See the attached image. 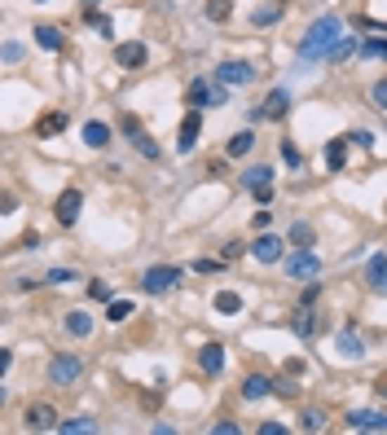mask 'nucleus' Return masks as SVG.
I'll list each match as a JSON object with an SVG mask.
<instances>
[{"mask_svg": "<svg viewBox=\"0 0 387 435\" xmlns=\"http://www.w3.org/2000/svg\"><path fill=\"white\" fill-rule=\"evenodd\" d=\"M185 102L194 110H221L229 106V83H207V79H194L190 88H185Z\"/></svg>", "mask_w": 387, "mask_h": 435, "instance_id": "2", "label": "nucleus"}, {"mask_svg": "<svg viewBox=\"0 0 387 435\" xmlns=\"http://www.w3.org/2000/svg\"><path fill=\"white\" fill-rule=\"evenodd\" d=\"M286 273H291L295 281H313L317 273H322V260L313 255V246H299L291 260H286Z\"/></svg>", "mask_w": 387, "mask_h": 435, "instance_id": "7", "label": "nucleus"}, {"mask_svg": "<svg viewBox=\"0 0 387 435\" xmlns=\"http://www.w3.org/2000/svg\"><path fill=\"white\" fill-rule=\"evenodd\" d=\"M229 13H233V0H207V18L211 22H225Z\"/></svg>", "mask_w": 387, "mask_h": 435, "instance_id": "31", "label": "nucleus"}, {"mask_svg": "<svg viewBox=\"0 0 387 435\" xmlns=\"http://www.w3.org/2000/svg\"><path fill=\"white\" fill-rule=\"evenodd\" d=\"M198 365H203L207 378H216V374L225 370V347H221V343H203V352H198Z\"/></svg>", "mask_w": 387, "mask_h": 435, "instance_id": "17", "label": "nucleus"}, {"mask_svg": "<svg viewBox=\"0 0 387 435\" xmlns=\"http://www.w3.org/2000/svg\"><path fill=\"white\" fill-rule=\"evenodd\" d=\"M282 159H286V167H299V149L286 141V145H282Z\"/></svg>", "mask_w": 387, "mask_h": 435, "instance_id": "41", "label": "nucleus"}, {"mask_svg": "<svg viewBox=\"0 0 387 435\" xmlns=\"http://www.w3.org/2000/svg\"><path fill=\"white\" fill-rule=\"evenodd\" d=\"M369 97H374V106H379V110H387V75L374 83V88H369Z\"/></svg>", "mask_w": 387, "mask_h": 435, "instance_id": "38", "label": "nucleus"}, {"mask_svg": "<svg viewBox=\"0 0 387 435\" xmlns=\"http://www.w3.org/2000/svg\"><path fill=\"white\" fill-rule=\"evenodd\" d=\"M114 62H119L124 71H137V66H145V62H150V53H145V44H141V40H128V44L114 48Z\"/></svg>", "mask_w": 387, "mask_h": 435, "instance_id": "14", "label": "nucleus"}, {"mask_svg": "<svg viewBox=\"0 0 387 435\" xmlns=\"http://www.w3.org/2000/svg\"><path fill=\"white\" fill-rule=\"evenodd\" d=\"M317 295H322V286H317V281H313V286H308V290H304V304H308V308H313V304H317Z\"/></svg>", "mask_w": 387, "mask_h": 435, "instance_id": "46", "label": "nucleus"}, {"mask_svg": "<svg viewBox=\"0 0 387 435\" xmlns=\"http://www.w3.org/2000/svg\"><path fill=\"white\" fill-rule=\"evenodd\" d=\"M365 281H369L374 290L387 286V255H369V264H365Z\"/></svg>", "mask_w": 387, "mask_h": 435, "instance_id": "24", "label": "nucleus"}, {"mask_svg": "<svg viewBox=\"0 0 387 435\" xmlns=\"http://www.w3.org/2000/svg\"><path fill=\"white\" fill-rule=\"evenodd\" d=\"M264 396H273V378L251 374V378L242 382V400H264Z\"/></svg>", "mask_w": 387, "mask_h": 435, "instance_id": "20", "label": "nucleus"}, {"mask_svg": "<svg viewBox=\"0 0 387 435\" xmlns=\"http://www.w3.org/2000/svg\"><path fill=\"white\" fill-rule=\"evenodd\" d=\"M242 185L256 194V203H273V167H264V163H256V167H247L242 172Z\"/></svg>", "mask_w": 387, "mask_h": 435, "instance_id": "4", "label": "nucleus"}, {"mask_svg": "<svg viewBox=\"0 0 387 435\" xmlns=\"http://www.w3.org/2000/svg\"><path fill=\"white\" fill-rule=\"evenodd\" d=\"M339 40H343V18H339V13H326V18H317L308 27V36L299 40V58H304V62H322V58L334 53Z\"/></svg>", "mask_w": 387, "mask_h": 435, "instance_id": "1", "label": "nucleus"}, {"mask_svg": "<svg viewBox=\"0 0 387 435\" xmlns=\"http://www.w3.org/2000/svg\"><path fill=\"white\" fill-rule=\"evenodd\" d=\"M75 277H79L75 269H53V273H44L48 286H66V281H75Z\"/></svg>", "mask_w": 387, "mask_h": 435, "instance_id": "34", "label": "nucleus"}, {"mask_svg": "<svg viewBox=\"0 0 387 435\" xmlns=\"http://www.w3.org/2000/svg\"><path fill=\"white\" fill-rule=\"evenodd\" d=\"M348 427L352 431H387V417L374 413V409H352L348 413Z\"/></svg>", "mask_w": 387, "mask_h": 435, "instance_id": "16", "label": "nucleus"}, {"mask_svg": "<svg viewBox=\"0 0 387 435\" xmlns=\"http://www.w3.org/2000/svg\"><path fill=\"white\" fill-rule=\"evenodd\" d=\"M141 286H145L150 295H167V290L181 286V269H176V264H155V269L141 277Z\"/></svg>", "mask_w": 387, "mask_h": 435, "instance_id": "5", "label": "nucleus"}, {"mask_svg": "<svg viewBox=\"0 0 387 435\" xmlns=\"http://www.w3.org/2000/svg\"><path fill=\"white\" fill-rule=\"evenodd\" d=\"M299 427H304V431H322V427H326L322 409H308V413H304V422H299Z\"/></svg>", "mask_w": 387, "mask_h": 435, "instance_id": "37", "label": "nucleus"}, {"mask_svg": "<svg viewBox=\"0 0 387 435\" xmlns=\"http://www.w3.org/2000/svg\"><path fill=\"white\" fill-rule=\"evenodd\" d=\"M211 308L221 312V316H233V312H242V295H238V290H216Z\"/></svg>", "mask_w": 387, "mask_h": 435, "instance_id": "22", "label": "nucleus"}, {"mask_svg": "<svg viewBox=\"0 0 387 435\" xmlns=\"http://www.w3.org/2000/svg\"><path fill=\"white\" fill-rule=\"evenodd\" d=\"M348 137H352V145H374V132H365V128H357V132H348Z\"/></svg>", "mask_w": 387, "mask_h": 435, "instance_id": "40", "label": "nucleus"}, {"mask_svg": "<svg viewBox=\"0 0 387 435\" xmlns=\"http://www.w3.org/2000/svg\"><path fill=\"white\" fill-rule=\"evenodd\" d=\"M282 431H286L282 422H260V435H282Z\"/></svg>", "mask_w": 387, "mask_h": 435, "instance_id": "44", "label": "nucleus"}, {"mask_svg": "<svg viewBox=\"0 0 387 435\" xmlns=\"http://www.w3.org/2000/svg\"><path fill=\"white\" fill-rule=\"evenodd\" d=\"M221 269V260H194V273H216Z\"/></svg>", "mask_w": 387, "mask_h": 435, "instance_id": "42", "label": "nucleus"}, {"mask_svg": "<svg viewBox=\"0 0 387 435\" xmlns=\"http://www.w3.org/2000/svg\"><path fill=\"white\" fill-rule=\"evenodd\" d=\"M58 431L62 435H88V431H97V422H93V417H62Z\"/></svg>", "mask_w": 387, "mask_h": 435, "instance_id": "28", "label": "nucleus"}, {"mask_svg": "<svg viewBox=\"0 0 387 435\" xmlns=\"http://www.w3.org/2000/svg\"><path fill=\"white\" fill-rule=\"evenodd\" d=\"M79 207H84V194H79V189H62V194H58V207H53L58 225L71 229V225L79 220Z\"/></svg>", "mask_w": 387, "mask_h": 435, "instance_id": "8", "label": "nucleus"}, {"mask_svg": "<svg viewBox=\"0 0 387 435\" xmlns=\"http://www.w3.org/2000/svg\"><path fill=\"white\" fill-rule=\"evenodd\" d=\"M88 22H93V31H97V36H102V40H110V36H114V22L106 18V13H93Z\"/></svg>", "mask_w": 387, "mask_h": 435, "instance_id": "33", "label": "nucleus"}, {"mask_svg": "<svg viewBox=\"0 0 387 435\" xmlns=\"http://www.w3.org/2000/svg\"><path fill=\"white\" fill-rule=\"evenodd\" d=\"M251 255H256L260 264H277L286 255V242L277 238V233H260V238L251 242Z\"/></svg>", "mask_w": 387, "mask_h": 435, "instance_id": "10", "label": "nucleus"}, {"mask_svg": "<svg viewBox=\"0 0 387 435\" xmlns=\"http://www.w3.org/2000/svg\"><path fill=\"white\" fill-rule=\"evenodd\" d=\"M66 334H71V339H88V334H93V316L88 312H66Z\"/></svg>", "mask_w": 387, "mask_h": 435, "instance_id": "21", "label": "nucleus"}, {"mask_svg": "<svg viewBox=\"0 0 387 435\" xmlns=\"http://www.w3.org/2000/svg\"><path fill=\"white\" fill-rule=\"evenodd\" d=\"M88 295L97 299V304H110V286H106V281H88Z\"/></svg>", "mask_w": 387, "mask_h": 435, "instance_id": "39", "label": "nucleus"}, {"mask_svg": "<svg viewBox=\"0 0 387 435\" xmlns=\"http://www.w3.org/2000/svg\"><path fill=\"white\" fill-rule=\"evenodd\" d=\"M352 53H357V40H352V36H343L339 44H334V53H330V62H348Z\"/></svg>", "mask_w": 387, "mask_h": 435, "instance_id": "32", "label": "nucleus"}, {"mask_svg": "<svg viewBox=\"0 0 387 435\" xmlns=\"http://www.w3.org/2000/svg\"><path fill=\"white\" fill-rule=\"evenodd\" d=\"M343 159H348V137L326 141V167H330V172H343Z\"/></svg>", "mask_w": 387, "mask_h": 435, "instance_id": "23", "label": "nucleus"}, {"mask_svg": "<svg viewBox=\"0 0 387 435\" xmlns=\"http://www.w3.org/2000/svg\"><path fill=\"white\" fill-rule=\"evenodd\" d=\"M36 5H48V0H36Z\"/></svg>", "mask_w": 387, "mask_h": 435, "instance_id": "50", "label": "nucleus"}, {"mask_svg": "<svg viewBox=\"0 0 387 435\" xmlns=\"http://www.w3.org/2000/svg\"><path fill=\"white\" fill-rule=\"evenodd\" d=\"M282 18V9H256V13H251V22H256V27H273Z\"/></svg>", "mask_w": 387, "mask_h": 435, "instance_id": "35", "label": "nucleus"}, {"mask_svg": "<svg viewBox=\"0 0 387 435\" xmlns=\"http://www.w3.org/2000/svg\"><path fill=\"white\" fill-rule=\"evenodd\" d=\"M79 374H84V361L79 356H53L48 361V382H58V387H71V382H79Z\"/></svg>", "mask_w": 387, "mask_h": 435, "instance_id": "6", "label": "nucleus"}, {"mask_svg": "<svg viewBox=\"0 0 387 435\" xmlns=\"http://www.w3.org/2000/svg\"><path fill=\"white\" fill-rule=\"evenodd\" d=\"M36 44H40V48H48V53H62V31H58V27H48V22H44V27H36Z\"/></svg>", "mask_w": 387, "mask_h": 435, "instance_id": "27", "label": "nucleus"}, {"mask_svg": "<svg viewBox=\"0 0 387 435\" xmlns=\"http://www.w3.org/2000/svg\"><path fill=\"white\" fill-rule=\"evenodd\" d=\"M5 62H22V44L9 40V44H5Z\"/></svg>", "mask_w": 387, "mask_h": 435, "instance_id": "43", "label": "nucleus"}, {"mask_svg": "<svg viewBox=\"0 0 387 435\" xmlns=\"http://www.w3.org/2000/svg\"><path fill=\"white\" fill-rule=\"evenodd\" d=\"M374 392H379V396H387V370H383V374L374 378Z\"/></svg>", "mask_w": 387, "mask_h": 435, "instance_id": "48", "label": "nucleus"}, {"mask_svg": "<svg viewBox=\"0 0 387 435\" xmlns=\"http://www.w3.org/2000/svg\"><path fill=\"white\" fill-rule=\"evenodd\" d=\"M361 27H369V31H387V22H374V18H365Z\"/></svg>", "mask_w": 387, "mask_h": 435, "instance_id": "49", "label": "nucleus"}, {"mask_svg": "<svg viewBox=\"0 0 387 435\" xmlns=\"http://www.w3.org/2000/svg\"><path fill=\"white\" fill-rule=\"evenodd\" d=\"M361 53H365V58H383V62H387V40H365V44H361Z\"/></svg>", "mask_w": 387, "mask_h": 435, "instance_id": "36", "label": "nucleus"}, {"mask_svg": "<svg viewBox=\"0 0 387 435\" xmlns=\"http://www.w3.org/2000/svg\"><path fill=\"white\" fill-rule=\"evenodd\" d=\"M273 392H282V396H295V382H286V378H277V382H273Z\"/></svg>", "mask_w": 387, "mask_h": 435, "instance_id": "45", "label": "nucleus"}, {"mask_svg": "<svg viewBox=\"0 0 387 435\" xmlns=\"http://www.w3.org/2000/svg\"><path fill=\"white\" fill-rule=\"evenodd\" d=\"M334 347H339V356H343V361H361V356H365V347H361V339H357L352 330H343Z\"/></svg>", "mask_w": 387, "mask_h": 435, "instance_id": "25", "label": "nucleus"}, {"mask_svg": "<svg viewBox=\"0 0 387 435\" xmlns=\"http://www.w3.org/2000/svg\"><path fill=\"white\" fill-rule=\"evenodd\" d=\"M291 330L299 334V339H313V334H317V316H313L308 304H299V312L291 316Z\"/></svg>", "mask_w": 387, "mask_h": 435, "instance_id": "19", "label": "nucleus"}, {"mask_svg": "<svg viewBox=\"0 0 387 435\" xmlns=\"http://www.w3.org/2000/svg\"><path fill=\"white\" fill-rule=\"evenodd\" d=\"M66 123H71V114H66V110H44L40 119H36V128H31V137L48 141V137H58V132H66Z\"/></svg>", "mask_w": 387, "mask_h": 435, "instance_id": "11", "label": "nucleus"}, {"mask_svg": "<svg viewBox=\"0 0 387 435\" xmlns=\"http://www.w3.org/2000/svg\"><path fill=\"white\" fill-rule=\"evenodd\" d=\"M62 427V417L53 405H31L27 409V431H58Z\"/></svg>", "mask_w": 387, "mask_h": 435, "instance_id": "13", "label": "nucleus"}, {"mask_svg": "<svg viewBox=\"0 0 387 435\" xmlns=\"http://www.w3.org/2000/svg\"><path fill=\"white\" fill-rule=\"evenodd\" d=\"M251 149H256V132H251V128H242V132H233V137H229V154L233 159L251 154Z\"/></svg>", "mask_w": 387, "mask_h": 435, "instance_id": "26", "label": "nucleus"}, {"mask_svg": "<svg viewBox=\"0 0 387 435\" xmlns=\"http://www.w3.org/2000/svg\"><path fill=\"white\" fill-rule=\"evenodd\" d=\"M286 110H291V93H286V88H273V93L264 97V106L256 110V119H282Z\"/></svg>", "mask_w": 387, "mask_h": 435, "instance_id": "15", "label": "nucleus"}, {"mask_svg": "<svg viewBox=\"0 0 387 435\" xmlns=\"http://www.w3.org/2000/svg\"><path fill=\"white\" fill-rule=\"evenodd\" d=\"M383 290H387V286H383Z\"/></svg>", "mask_w": 387, "mask_h": 435, "instance_id": "51", "label": "nucleus"}, {"mask_svg": "<svg viewBox=\"0 0 387 435\" xmlns=\"http://www.w3.org/2000/svg\"><path fill=\"white\" fill-rule=\"evenodd\" d=\"M132 312H137V308H132L128 299H110V308H106V321H114V326H119V321H128Z\"/></svg>", "mask_w": 387, "mask_h": 435, "instance_id": "29", "label": "nucleus"}, {"mask_svg": "<svg viewBox=\"0 0 387 435\" xmlns=\"http://www.w3.org/2000/svg\"><path fill=\"white\" fill-rule=\"evenodd\" d=\"M291 242H295V246H313V225H308V220H295V225H291Z\"/></svg>", "mask_w": 387, "mask_h": 435, "instance_id": "30", "label": "nucleus"}, {"mask_svg": "<svg viewBox=\"0 0 387 435\" xmlns=\"http://www.w3.org/2000/svg\"><path fill=\"white\" fill-rule=\"evenodd\" d=\"M216 79L229 83V88H238V83L247 88V83L256 79V66H251V62H221V66H216Z\"/></svg>", "mask_w": 387, "mask_h": 435, "instance_id": "9", "label": "nucleus"}, {"mask_svg": "<svg viewBox=\"0 0 387 435\" xmlns=\"http://www.w3.org/2000/svg\"><path fill=\"white\" fill-rule=\"evenodd\" d=\"M119 128H124V137H128V145L137 149L141 159H150V163H159V159H163V149H159V141L150 137V132H145V128H141L137 119H132V114H124V119H119Z\"/></svg>", "mask_w": 387, "mask_h": 435, "instance_id": "3", "label": "nucleus"}, {"mask_svg": "<svg viewBox=\"0 0 387 435\" xmlns=\"http://www.w3.org/2000/svg\"><path fill=\"white\" fill-rule=\"evenodd\" d=\"M198 137H203V114L190 106V114L181 119V141H176V149H181V154H190V149L198 145Z\"/></svg>", "mask_w": 387, "mask_h": 435, "instance_id": "12", "label": "nucleus"}, {"mask_svg": "<svg viewBox=\"0 0 387 435\" xmlns=\"http://www.w3.org/2000/svg\"><path fill=\"white\" fill-rule=\"evenodd\" d=\"M216 431H221V435H238V422H229V417H225V422H216Z\"/></svg>", "mask_w": 387, "mask_h": 435, "instance_id": "47", "label": "nucleus"}, {"mask_svg": "<svg viewBox=\"0 0 387 435\" xmlns=\"http://www.w3.org/2000/svg\"><path fill=\"white\" fill-rule=\"evenodd\" d=\"M84 145H88V149H106L110 145V123H102V119L84 123Z\"/></svg>", "mask_w": 387, "mask_h": 435, "instance_id": "18", "label": "nucleus"}]
</instances>
